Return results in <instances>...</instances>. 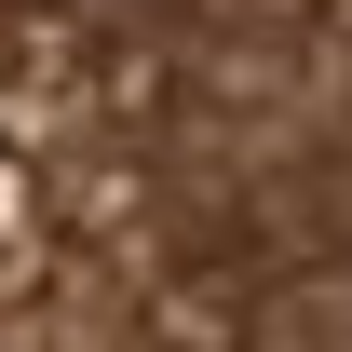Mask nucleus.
Returning a JSON list of instances; mask_svg holds the SVG:
<instances>
[{
	"label": "nucleus",
	"mask_w": 352,
	"mask_h": 352,
	"mask_svg": "<svg viewBox=\"0 0 352 352\" xmlns=\"http://www.w3.org/2000/svg\"><path fill=\"white\" fill-rule=\"evenodd\" d=\"M0 352H352V0H0Z\"/></svg>",
	"instance_id": "obj_1"
}]
</instances>
